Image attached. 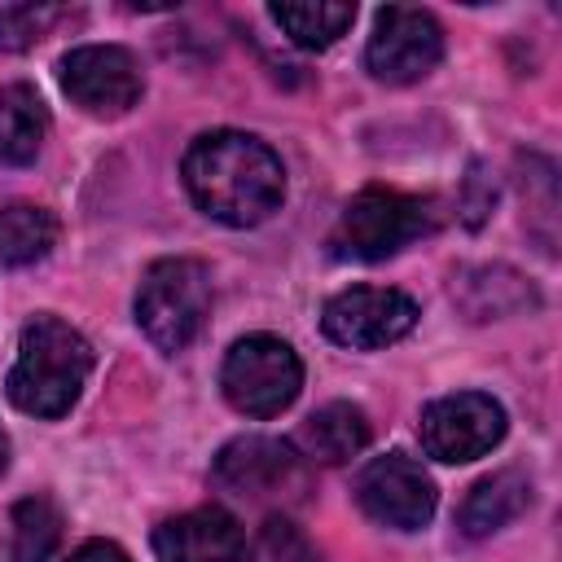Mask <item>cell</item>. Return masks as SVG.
<instances>
[{
  "instance_id": "cell-1",
  "label": "cell",
  "mask_w": 562,
  "mask_h": 562,
  "mask_svg": "<svg viewBox=\"0 0 562 562\" xmlns=\"http://www.w3.org/2000/svg\"><path fill=\"white\" fill-rule=\"evenodd\" d=\"M184 189L193 206L228 228L263 224L285 198V167L281 158L250 132H202L180 162Z\"/></svg>"
},
{
  "instance_id": "cell-2",
  "label": "cell",
  "mask_w": 562,
  "mask_h": 562,
  "mask_svg": "<svg viewBox=\"0 0 562 562\" xmlns=\"http://www.w3.org/2000/svg\"><path fill=\"white\" fill-rule=\"evenodd\" d=\"M92 373V347L88 338L66 325L61 316H35L26 321L18 338V360L9 369L4 395L13 408L31 417H61L79 400L83 382Z\"/></svg>"
},
{
  "instance_id": "cell-3",
  "label": "cell",
  "mask_w": 562,
  "mask_h": 562,
  "mask_svg": "<svg viewBox=\"0 0 562 562\" xmlns=\"http://www.w3.org/2000/svg\"><path fill=\"white\" fill-rule=\"evenodd\" d=\"M439 228V211L430 198H413L400 189H360L347 211L338 215V228L329 237L338 259H360V263H378L400 255L408 241L426 237Z\"/></svg>"
},
{
  "instance_id": "cell-4",
  "label": "cell",
  "mask_w": 562,
  "mask_h": 562,
  "mask_svg": "<svg viewBox=\"0 0 562 562\" xmlns=\"http://www.w3.org/2000/svg\"><path fill=\"white\" fill-rule=\"evenodd\" d=\"M211 312V277L198 259H158L136 285V325L158 351H184Z\"/></svg>"
},
{
  "instance_id": "cell-5",
  "label": "cell",
  "mask_w": 562,
  "mask_h": 562,
  "mask_svg": "<svg viewBox=\"0 0 562 562\" xmlns=\"http://www.w3.org/2000/svg\"><path fill=\"white\" fill-rule=\"evenodd\" d=\"M220 386L228 404L246 417H277L294 404L303 386V360L299 351L277 334H246L228 347Z\"/></svg>"
},
{
  "instance_id": "cell-6",
  "label": "cell",
  "mask_w": 562,
  "mask_h": 562,
  "mask_svg": "<svg viewBox=\"0 0 562 562\" xmlns=\"http://www.w3.org/2000/svg\"><path fill=\"white\" fill-rule=\"evenodd\" d=\"M57 79H61V92L97 119L127 114L140 101V88H145L136 57L119 44H79V48H70L57 61Z\"/></svg>"
},
{
  "instance_id": "cell-7",
  "label": "cell",
  "mask_w": 562,
  "mask_h": 562,
  "mask_svg": "<svg viewBox=\"0 0 562 562\" xmlns=\"http://www.w3.org/2000/svg\"><path fill=\"white\" fill-rule=\"evenodd\" d=\"M417 325V303L404 290L382 285H351L334 294L321 312V329L329 342L351 351H378L400 342Z\"/></svg>"
},
{
  "instance_id": "cell-8",
  "label": "cell",
  "mask_w": 562,
  "mask_h": 562,
  "mask_svg": "<svg viewBox=\"0 0 562 562\" xmlns=\"http://www.w3.org/2000/svg\"><path fill=\"white\" fill-rule=\"evenodd\" d=\"M417 435L435 461L461 465L492 452L505 439V408L483 391H457L422 408Z\"/></svg>"
},
{
  "instance_id": "cell-9",
  "label": "cell",
  "mask_w": 562,
  "mask_h": 562,
  "mask_svg": "<svg viewBox=\"0 0 562 562\" xmlns=\"http://www.w3.org/2000/svg\"><path fill=\"white\" fill-rule=\"evenodd\" d=\"M443 57V31L426 9L386 4L373 18V35L364 48V66L382 83H413L430 75Z\"/></svg>"
},
{
  "instance_id": "cell-10",
  "label": "cell",
  "mask_w": 562,
  "mask_h": 562,
  "mask_svg": "<svg viewBox=\"0 0 562 562\" xmlns=\"http://www.w3.org/2000/svg\"><path fill=\"white\" fill-rule=\"evenodd\" d=\"M356 505L391 531H422L435 514V483L422 461L404 452L373 457L356 479Z\"/></svg>"
},
{
  "instance_id": "cell-11",
  "label": "cell",
  "mask_w": 562,
  "mask_h": 562,
  "mask_svg": "<svg viewBox=\"0 0 562 562\" xmlns=\"http://www.w3.org/2000/svg\"><path fill=\"white\" fill-rule=\"evenodd\" d=\"M237 553H241V527L220 505L189 509L154 531L158 562H237Z\"/></svg>"
},
{
  "instance_id": "cell-12",
  "label": "cell",
  "mask_w": 562,
  "mask_h": 562,
  "mask_svg": "<svg viewBox=\"0 0 562 562\" xmlns=\"http://www.w3.org/2000/svg\"><path fill=\"white\" fill-rule=\"evenodd\" d=\"M211 474L220 487H228L237 496H268V492H281L299 474V457L290 443H281L272 435H241L220 448Z\"/></svg>"
},
{
  "instance_id": "cell-13",
  "label": "cell",
  "mask_w": 562,
  "mask_h": 562,
  "mask_svg": "<svg viewBox=\"0 0 562 562\" xmlns=\"http://www.w3.org/2000/svg\"><path fill=\"white\" fill-rule=\"evenodd\" d=\"M364 443H369V417L360 404L347 400L316 408L299 430V448L321 465H342L356 452H364Z\"/></svg>"
},
{
  "instance_id": "cell-14",
  "label": "cell",
  "mask_w": 562,
  "mask_h": 562,
  "mask_svg": "<svg viewBox=\"0 0 562 562\" xmlns=\"http://www.w3.org/2000/svg\"><path fill=\"white\" fill-rule=\"evenodd\" d=\"M527 501H531L527 474L522 470H496V474H487L470 487V496L461 501L457 522H461L465 536H492L505 522H514L527 509Z\"/></svg>"
},
{
  "instance_id": "cell-15",
  "label": "cell",
  "mask_w": 562,
  "mask_h": 562,
  "mask_svg": "<svg viewBox=\"0 0 562 562\" xmlns=\"http://www.w3.org/2000/svg\"><path fill=\"white\" fill-rule=\"evenodd\" d=\"M48 136V110L31 83H0V162H35Z\"/></svg>"
},
{
  "instance_id": "cell-16",
  "label": "cell",
  "mask_w": 562,
  "mask_h": 562,
  "mask_svg": "<svg viewBox=\"0 0 562 562\" xmlns=\"http://www.w3.org/2000/svg\"><path fill=\"white\" fill-rule=\"evenodd\" d=\"M268 13L299 48H329L356 22V4L342 0H277Z\"/></svg>"
},
{
  "instance_id": "cell-17",
  "label": "cell",
  "mask_w": 562,
  "mask_h": 562,
  "mask_svg": "<svg viewBox=\"0 0 562 562\" xmlns=\"http://www.w3.org/2000/svg\"><path fill=\"white\" fill-rule=\"evenodd\" d=\"M57 241V220L53 211L35 206V202H13L0 206V263L9 268H26L35 259H44Z\"/></svg>"
},
{
  "instance_id": "cell-18",
  "label": "cell",
  "mask_w": 562,
  "mask_h": 562,
  "mask_svg": "<svg viewBox=\"0 0 562 562\" xmlns=\"http://www.w3.org/2000/svg\"><path fill=\"white\" fill-rule=\"evenodd\" d=\"M61 544V514L48 496H26L9 514V562H48Z\"/></svg>"
},
{
  "instance_id": "cell-19",
  "label": "cell",
  "mask_w": 562,
  "mask_h": 562,
  "mask_svg": "<svg viewBox=\"0 0 562 562\" xmlns=\"http://www.w3.org/2000/svg\"><path fill=\"white\" fill-rule=\"evenodd\" d=\"M237 562H316V549L290 518L272 514L250 540H241Z\"/></svg>"
},
{
  "instance_id": "cell-20",
  "label": "cell",
  "mask_w": 562,
  "mask_h": 562,
  "mask_svg": "<svg viewBox=\"0 0 562 562\" xmlns=\"http://www.w3.org/2000/svg\"><path fill=\"white\" fill-rule=\"evenodd\" d=\"M57 18H61L57 4H13V9H0V48L4 53H22V48L40 44Z\"/></svg>"
},
{
  "instance_id": "cell-21",
  "label": "cell",
  "mask_w": 562,
  "mask_h": 562,
  "mask_svg": "<svg viewBox=\"0 0 562 562\" xmlns=\"http://www.w3.org/2000/svg\"><path fill=\"white\" fill-rule=\"evenodd\" d=\"M66 562H132L114 540H88V544H79Z\"/></svg>"
},
{
  "instance_id": "cell-22",
  "label": "cell",
  "mask_w": 562,
  "mask_h": 562,
  "mask_svg": "<svg viewBox=\"0 0 562 562\" xmlns=\"http://www.w3.org/2000/svg\"><path fill=\"white\" fill-rule=\"evenodd\" d=\"M4 465H9V435L0 430V470H4Z\"/></svg>"
}]
</instances>
